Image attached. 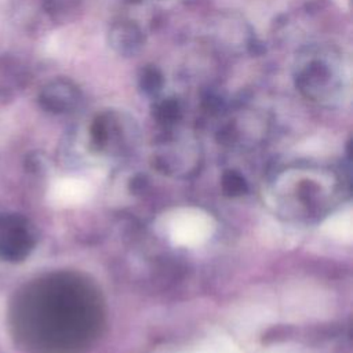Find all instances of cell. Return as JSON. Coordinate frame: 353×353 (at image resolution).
Here are the masks:
<instances>
[{
    "label": "cell",
    "instance_id": "5",
    "mask_svg": "<svg viewBox=\"0 0 353 353\" xmlns=\"http://www.w3.org/2000/svg\"><path fill=\"white\" fill-rule=\"evenodd\" d=\"M1 317H3V303L0 302V321H1Z\"/></svg>",
    "mask_w": 353,
    "mask_h": 353
},
{
    "label": "cell",
    "instance_id": "1",
    "mask_svg": "<svg viewBox=\"0 0 353 353\" xmlns=\"http://www.w3.org/2000/svg\"><path fill=\"white\" fill-rule=\"evenodd\" d=\"M215 222L210 214L196 207L178 208L167 221V234L174 245L194 248L214 233Z\"/></svg>",
    "mask_w": 353,
    "mask_h": 353
},
{
    "label": "cell",
    "instance_id": "2",
    "mask_svg": "<svg viewBox=\"0 0 353 353\" xmlns=\"http://www.w3.org/2000/svg\"><path fill=\"white\" fill-rule=\"evenodd\" d=\"M92 194L91 185L80 178H61L48 192V199L58 207H74L85 203Z\"/></svg>",
    "mask_w": 353,
    "mask_h": 353
},
{
    "label": "cell",
    "instance_id": "6",
    "mask_svg": "<svg viewBox=\"0 0 353 353\" xmlns=\"http://www.w3.org/2000/svg\"><path fill=\"white\" fill-rule=\"evenodd\" d=\"M338 1H341V4H345V3L349 1V0H338Z\"/></svg>",
    "mask_w": 353,
    "mask_h": 353
},
{
    "label": "cell",
    "instance_id": "4",
    "mask_svg": "<svg viewBox=\"0 0 353 353\" xmlns=\"http://www.w3.org/2000/svg\"><path fill=\"white\" fill-rule=\"evenodd\" d=\"M194 353H240L230 342L228 341H216L211 343H205Z\"/></svg>",
    "mask_w": 353,
    "mask_h": 353
},
{
    "label": "cell",
    "instance_id": "3",
    "mask_svg": "<svg viewBox=\"0 0 353 353\" xmlns=\"http://www.w3.org/2000/svg\"><path fill=\"white\" fill-rule=\"evenodd\" d=\"M321 230L325 236L339 243H352L353 239V212L352 208L347 207L341 210L331 216H328L323 225Z\"/></svg>",
    "mask_w": 353,
    "mask_h": 353
}]
</instances>
